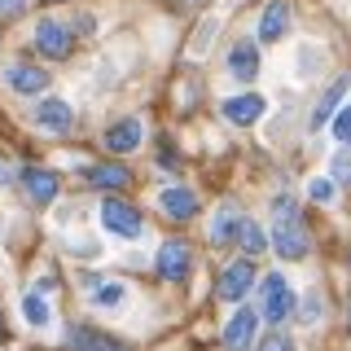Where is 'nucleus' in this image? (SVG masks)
<instances>
[{"label":"nucleus","instance_id":"obj_1","mask_svg":"<svg viewBox=\"0 0 351 351\" xmlns=\"http://www.w3.org/2000/svg\"><path fill=\"white\" fill-rule=\"evenodd\" d=\"M272 246H277L281 259H303L307 255V228L299 215V202L294 197H277L272 202Z\"/></svg>","mask_w":351,"mask_h":351},{"label":"nucleus","instance_id":"obj_2","mask_svg":"<svg viewBox=\"0 0 351 351\" xmlns=\"http://www.w3.org/2000/svg\"><path fill=\"white\" fill-rule=\"evenodd\" d=\"M259 312L268 316L272 325H281L285 316L294 312V290H290V281H285L281 272H272V277L263 281V290H259Z\"/></svg>","mask_w":351,"mask_h":351},{"label":"nucleus","instance_id":"obj_3","mask_svg":"<svg viewBox=\"0 0 351 351\" xmlns=\"http://www.w3.org/2000/svg\"><path fill=\"white\" fill-rule=\"evenodd\" d=\"M250 285H255V263L250 259H233L224 272H219V281H215V294L224 303H241L250 294Z\"/></svg>","mask_w":351,"mask_h":351},{"label":"nucleus","instance_id":"obj_4","mask_svg":"<svg viewBox=\"0 0 351 351\" xmlns=\"http://www.w3.org/2000/svg\"><path fill=\"white\" fill-rule=\"evenodd\" d=\"M158 272H162L167 281H184V277L193 272V250L184 246L180 237H167V241L158 246Z\"/></svg>","mask_w":351,"mask_h":351},{"label":"nucleus","instance_id":"obj_5","mask_svg":"<svg viewBox=\"0 0 351 351\" xmlns=\"http://www.w3.org/2000/svg\"><path fill=\"white\" fill-rule=\"evenodd\" d=\"M71 44H75V36H71V27L66 22H58V18H44L40 27H36V49L44 53V58H66L71 53Z\"/></svg>","mask_w":351,"mask_h":351},{"label":"nucleus","instance_id":"obj_6","mask_svg":"<svg viewBox=\"0 0 351 351\" xmlns=\"http://www.w3.org/2000/svg\"><path fill=\"white\" fill-rule=\"evenodd\" d=\"M101 224H106L114 237H136V233H141V215H136V206H132V202H119V197L101 202Z\"/></svg>","mask_w":351,"mask_h":351},{"label":"nucleus","instance_id":"obj_7","mask_svg":"<svg viewBox=\"0 0 351 351\" xmlns=\"http://www.w3.org/2000/svg\"><path fill=\"white\" fill-rule=\"evenodd\" d=\"M224 119L228 123H237V128H250V123H259L263 119V97H255V93H241V97H228L224 106Z\"/></svg>","mask_w":351,"mask_h":351},{"label":"nucleus","instance_id":"obj_8","mask_svg":"<svg viewBox=\"0 0 351 351\" xmlns=\"http://www.w3.org/2000/svg\"><path fill=\"white\" fill-rule=\"evenodd\" d=\"M250 343H255V312H250V307H237L233 321L224 325V347L228 351H246Z\"/></svg>","mask_w":351,"mask_h":351},{"label":"nucleus","instance_id":"obj_9","mask_svg":"<svg viewBox=\"0 0 351 351\" xmlns=\"http://www.w3.org/2000/svg\"><path fill=\"white\" fill-rule=\"evenodd\" d=\"M285 31H290V5H285V0H272V5L263 9V18H259V40L277 44Z\"/></svg>","mask_w":351,"mask_h":351},{"label":"nucleus","instance_id":"obj_10","mask_svg":"<svg viewBox=\"0 0 351 351\" xmlns=\"http://www.w3.org/2000/svg\"><path fill=\"white\" fill-rule=\"evenodd\" d=\"M9 88H14L18 97H36V93H44L49 88V75L40 71V66H9Z\"/></svg>","mask_w":351,"mask_h":351},{"label":"nucleus","instance_id":"obj_11","mask_svg":"<svg viewBox=\"0 0 351 351\" xmlns=\"http://www.w3.org/2000/svg\"><path fill=\"white\" fill-rule=\"evenodd\" d=\"M36 123L44 132H66L71 128V106H66L62 97H44V101L36 106Z\"/></svg>","mask_w":351,"mask_h":351},{"label":"nucleus","instance_id":"obj_12","mask_svg":"<svg viewBox=\"0 0 351 351\" xmlns=\"http://www.w3.org/2000/svg\"><path fill=\"white\" fill-rule=\"evenodd\" d=\"M228 71H233L241 84H250L259 75V53H255V44H250V40H237L233 44V53H228Z\"/></svg>","mask_w":351,"mask_h":351},{"label":"nucleus","instance_id":"obj_13","mask_svg":"<svg viewBox=\"0 0 351 351\" xmlns=\"http://www.w3.org/2000/svg\"><path fill=\"white\" fill-rule=\"evenodd\" d=\"M136 145H141V123L136 119H119V123L106 132V149L110 154H132Z\"/></svg>","mask_w":351,"mask_h":351},{"label":"nucleus","instance_id":"obj_14","mask_svg":"<svg viewBox=\"0 0 351 351\" xmlns=\"http://www.w3.org/2000/svg\"><path fill=\"white\" fill-rule=\"evenodd\" d=\"M158 206H162V215H171V219H193L197 215V197L189 189H162Z\"/></svg>","mask_w":351,"mask_h":351},{"label":"nucleus","instance_id":"obj_15","mask_svg":"<svg viewBox=\"0 0 351 351\" xmlns=\"http://www.w3.org/2000/svg\"><path fill=\"white\" fill-rule=\"evenodd\" d=\"M71 347L75 351H132L128 343H114V338L97 334V329H88V325H75L71 329Z\"/></svg>","mask_w":351,"mask_h":351},{"label":"nucleus","instance_id":"obj_16","mask_svg":"<svg viewBox=\"0 0 351 351\" xmlns=\"http://www.w3.org/2000/svg\"><path fill=\"white\" fill-rule=\"evenodd\" d=\"M22 180H27V193L36 197V202H53V197H58V176L49 167H27Z\"/></svg>","mask_w":351,"mask_h":351},{"label":"nucleus","instance_id":"obj_17","mask_svg":"<svg viewBox=\"0 0 351 351\" xmlns=\"http://www.w3.org/2000/svg\"><path fill=\"white\" fill-rule=\"evenodd\" d=\"M88 180L97 184V189H123L132 180L128 167H114V162H97V167H88Z\"/></svg>","mask_w":351,"mask_h":351},{"label":"nucleus","instance_id":"obj_18","mask_svg":"<svg viewBox=\"0 0 351 351\" xmlns=\"http://www.w3.org/2000/svg\"><path fill=\"white\" fill-rule=\"evenodd\" d=\"M237 241H241L246 255H263V250H268V237H263V228L255 219H237Z\"/></svg>","mask_w":351,"mask_h":351},{"label":"nucleus","instance_id":"obj_19","mask_svg":"<svg viewBox=\"0 0 351 351\" xmlns=\"http://www.w3.org/2000/svg\"><path fill=\"white\" fill-rule=\"evenodd\" d=\"M237 206H224V211L215 215V224H211V241L215 246H224V241H233V233H237Z\"/></svg>","mask_w":351,"mask_h":351},{"label":"nucleus","instance_id":"obj_20","mask_svg":"<svg viewBox=\"0 0 351 351\" xmlns=\"http://www.w3.org/2000/svg\"><path fill=\"white\" fill-rule=\"evenodd\" d=\"M343 97H347V75H343V80H334V84H329V93L321 97V106H316V119H312V123H325V119L338 110V101H343Z\"/></svg>","mask_w":351,"mask_h":351},{"label":"nucleus","instance_id":"obj_21","mask_svg":"<svg viewBox=\"0 0 351 351\" xmlns=\"http://www.w3.org/2000/svg\"><path fill=\"white\" fill-rule=\"evenodd\" d=\"M22 316H27V325L44 329V325H49V303H44L40 294H27V299H22Z\"/></svg>","mask_w":351,"mask_h":351},{"label":"nucleus","instance_id":"obj_22","mask_svg":"<svg viewBox=\"0 0 351 351\" xmlns=\"http://www.w3.org/2000/svg\"><path fill=\"white\" fill-rule=\"evenodd\" d=\"M334 141L338 145H351V106H343L334 114Z\"/></svg>","mask_w":351,"mask_h":351},{"label":"nucleus","instance_id":"obj_23","mask_svg":"<svg viewBox=\"0 0 351 351\" xmlns=\"http://www.w3.org/2000/svg\"><path fill=\"white\" fill-rule=\"evenodd\" d=\"M97 303H101V307L123 303V285H97Z\"/></svg>","mask_w":351,"mask_h":351},{"label":"nucleus","instance_id":"obj_24","mask_svg":"<svg viewBox=\"0 0 351 351\" xmlns=\"http://www.w3.org/2000/svg\"><path fill=\"white\" fill-rule=\"evenodd\" d=\"M316 66H321V49H307V44H303V49H299V71L312 75Z\"/></svg>","mask_w":351,"mask_h":351},{"label":"nucleus","instance_id":"obj_25","mask_svg":"<svg viewBox=\"0 0 351 351\" xmlns=\"http://www.w3.org/2000/svg\"><path fill=\"white\" fill-rule=\"evenodd\" d=\"M255 351H294V343H290L285 334H268V338H263V343H259Z\"/></svg>","mask_w":351,"mask_h":351},{"label":"nucleus","instance_id":"obj_26","mask_svg":"<svg viewBox=\"0 0 351 351\" xmlns=\"http://www.w3.org/2000/svg\"><path fill=\"white\" fill-rule=\"evenodd\" d=\"M307 193H312L316 202H329V197H334V184H329V180H312V184H307Z\"/></svg>","mask_w":351,"mask_h":351},{"label":"nucleus","instance_id":"obj_27","mask_svg":"<svg viewBox=\"0 0 351 351\" xmlns=\"http://www.w3.org/2000/svg\"><path fill=\"white\" fill-rule=\"evenodd\" d=\"M351 176V154H338L334 158V180H347Z\"/></svg>","mask_w":351,"mask_h":351},{"label":"nucleus","instance_id":"obj_28","mask_svg":"<svg viewBox=\"0 0 351 351\" xmlns=\"http://www.w3.org/2000/svg\"><path fill=\"white\" fill-rule=\"evenodd\" d=\"M211 36H215V22H206V31H197V36H193V53H197V49L206 53V44H211Z\"/></svg>","mask_w":351,"mask_h":351}]
</instances>
